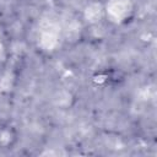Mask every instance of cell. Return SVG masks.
Masks as SVG:
<instances>
[{"label": "cell", "instance_id": "6da1fadb", "mask_svg": "<svg viewBox=\"0 0 157 157\" xmlns=\"http://www.w3.org/2000/svg\"><path fill=\"white\" fill-rule=\"evenodd\" d=\"M16 141V131L13 126L5 124L0 126V147L9 148Z\"/></svg>", "mask_w": 157, "mask_h": 157}]
</instances>
